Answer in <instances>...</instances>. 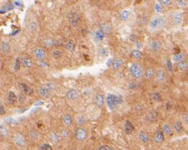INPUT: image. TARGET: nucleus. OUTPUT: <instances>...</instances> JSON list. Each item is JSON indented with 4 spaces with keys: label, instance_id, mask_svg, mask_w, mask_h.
Returning <instances> with one entry per match:
<instances>
[{
    "label": "nucleus",
    "instance_id": "f257e3e1",
    "mask_svg": "<svg viewBox=\"0 0 188 150\" xmlns=\"http://www.w3.org/2000/svg\"><path fill=\"white\" fill-rule=\"evenodd\" d=\"M165 25V20L160 16H155L149 20L148 23V29L150 31H158L161 30Z\"/></svg>",
    "mask_w": 188,
    "mask_h": 150
},
{
    "label": "nucleus",
    "instance_id": "f03ea898",
    "mask_svg": "<svg viewBox=\"0 0 188 150\" xmlns=\"http://www.w3.org/2000/svg\"><path fill=\"white\" fill-rule=\"evenodd\" d=\"M129 71L130 75L135 79H140L144 74V71L143 67L138 62H133L129 65Z\"/></svg>",
    "mask_w": 188,
    "mask_h": 150
},
{
    "label": "nucleus",
    "instance_id": "7ed1b4c3",
    "mask_svg": "<svg viewBox=\"0 0 188 150\" xmlns=\"http://www.w3.org/2000/svg\"><path fill=\"white\" fill-rule=\"evenodd\" d=\"M106 102L108 108L111 111H114V109H116V108L119 106L122 102L121 98L118 97V95L115 94H108L106 98Z\"/></svg>",
    "mask_w": 188,
    "mask_h": 150
},
{
    "label": "nucleus",
    "instance_id": "20e7f679",
    "mask_svg": "<svg viewBox=\"0 0 188 150\" xmlns=\"http://www.w3.org/2000/svg\"><path fill=\"white\" fill-rule=\"evenodd\" d=\"M162 44L158 39H153L149 43V50L153 53H158L161 51Z\"/></svg>",
    "mask_w": 188,
    "mask_h": 150
},
{
    "label": "nucleus",
    "instance_id": "39448f33",
    "mask_svg": "<svg viewBox=\"0 0 188 150\" xmlns=\"http://www.w3.org/2000/svg\"><path fill=\"white\" fill-rule=\"evenodd\" d=\"M155 80L158 83H163L165 81L166 79V72L163 69H158L156 71H155Z\"/></svg>",
    "mask_w": 188,
    "mask_h": 150
},
{
    "label": "nucleus",
    "instance_id": "423d86ee",
    "mask_svg": "<svg viewBox=\"0 0 188 150\" xmlns=\"http://www.w3.org/2000/svg\"><path fill=\"white\" fill-rule=\"evenodd\" d=\"M87 136H88L87 132L84 129L79 128V129L76 130L75 138L78 141H83V140H85L86 139V138H87Z\"/></svg>",
    "mask_w": 188,
    "mask_h": 150
},
{
    "label": "nucleus",
    "instance_id": "0eeeda50",
    "mask_svg": "<svg viewBox=\"0 0 188 150\" xmlns=\"http://www.w3.org/2000/svg\"><path fill=\"white\" fill-rule=\"evenodd\" d=\"M183 20H184V16H183V13L181 11H176L172 15V22L177 26L182 24Z\"/></svg>",
    "mask_w": 188,
    "mask_h": 150
},
{
    "label": "nucleus",
    "instance_id": "6e6552de",
    "mask_svg": "<svg viewBox=\"0 0 188 150\" xmlns=\"http://www.w3.org/2000/svg\"><path fill=\"white\" fill-rule=\"evenodd\" d=\"M172 129L177 134H181L184 131V126H183L182 121L181 120H175L172 124Z\"/></svg>",
    "mask_w": 188,
    "mask_h": 150
},
{
    "label": "nucleus",
    "instance_id": "1a4fd4ad",
    "mask_svg": "<svg viewBox=\"0 0 188 150\" xmlns=\"http://www.w3.org/2000/svg\"><path fill=\"white\" fill-rule=\"evenodd\" d=\"M164 141V134L161 130L157 131L153 138V142L156 144H161Z\"/></svg>",
    "mask_w": 188,
    "mask_h": 150
},
{
    "label": "nucleus",
    "instance_id": "9d476101",
    "mask_svg": "<svg viewBox=\"0 0 188 150\" xmlns=\"http://www.w3.org/2000/svg\"><path fill=\"white\" fill-rule=\"evenodd\" d=\"M162 132L163 133L164 136H171L173 133V129L171 126L170 124H169L168 123H164L162 125L161 128Z\"/></svg>",
    "mask_w": 188,
    "mask_h": 150
},
{
    "label": "nucleus",
    "instance_id": "9b49d317",
    "mask_svg": "<svg viewBox=\"0 0 188 150\" xmlns=\"http://www.w3.org/2000/svg\"><path fill=\"white\" fill-rule=\"evenodd\" d=\"M34 57L39 60H43L46 57V52L42 48H37L33 51Z\"/></svg>",
    "mask_w": 188,
    "mask_h": 150
},
{
    "label": "nucleus",
    "instance_id": "f8f14e48",
    "mask_svg": "<svg viewBox=\"0 0 188 150\" xmlns=\"http://www.w3.org/2000/svg\"><path fill=\"white\" fill-rule=\"evenodd\" d=\"M138 137L139 140L143 143H147L150 140L149 135L144 131H140L138 134Z\"/></svg>",
    "mask_w": 188,
    "mask_h": 150
},
{
    "label": "nucleus",
    "instance_id": "ddd939ff",
    "mask_svg": "<svg viewBox=\"0 0 188 150\" xmlns=\"http://www.w3.org/2000/svg\"><path fill=\"white\" fill-rule=\"evenodd\" d=\"M69 20H70V22L72 25L74 27H76L78 25V23L80 22V16L77 13H72V14H70L69 15Z\"/></svg>",
    "mask_w": 188,
    "mask_h": 150
},
{
    "label": "nucleus",
    "instance_id": "4468645a",
    "mask_svg": "<svg viewBox=\"0 0 188 150\" xmlns=\"http://www.w3.org/2000/svg\"><path fill=\"white\" fill-rule=\"evenodd\" d=\"M14 143H16V145H17L18 147H24L25 145V139L21 134H17L15 136L14 138Z\"/></svg>",
    "mask_w": 188,
    "mask_h": 150
},
{
    "label": "nucleus",
    "instance_id": "2eb2a0df",
    "mask_svg": "<svg viewBox=\"0 0 188 150\" xmlns=\"http://www.w3.org/2000/svg\"><path fill=\"white\" fill-rule=\"evenodd\" d=\"M105 34L101 29H98L95 32V39L97 42H101L104 39Z\"/></svg>",
    "mask_w": 188,
    "mask_h": 150
},
{
    "label": "nucleus",
    "instance_id": "dca6fc26",
    "mask_svg": "<svg viewBox=\"0 0 188 150\" xmlns=\"http://www.w3.org/2000/svg\"><path fill=\"white\" fill-rule=\"evenodd\" d=\"M185 59H186L185 54L183 53V52H178V53H176V54L173 55L172 61L176 62V63H178V62H181L182 60H185Z\"/></svg>",
    "mask_w": 188,
    "mask_h": 150
},
{
    "label": "nucleus",
    "instance_id": "f3484780",
    "mask_svg": "<svg viewBox=\"0 0 188 150\" xmlns=\"http://www.w3.org/2000/svg\"><path fill=\"white\" fill-rule=\"evenodd\" d=\"M155 74V70H154L153 68H149V69H146V71L144 72V78H145V79H146V80H150V79H152L154 77Z\"/></svg>",
    "mask_w": 188,
    "mask_h": 150
},
{
    "label": "nucleus",
    "instance_id": "a211bd4d",
    "mask_svg": "<svg viewBox=\"0 0 188 150\" xmlns=\"http://www.w3.org/2000/svg\"><path fill=\"white\" fill-rule=\"evenodd\" d=\"M38 92H39L40 95L44 98H48L50 97V90L46 86L40 87Z\"/></svg>",
    "mask_w": 188,
    "mask_h": 150
},
{
    "label": "nucleus",
    "instance_id": "6ab92c4d",
    "mask_svg": "<svg viewBox=\"0 0 188 150\" xmlns=\"http://www.w3.org/2000/svg\"><path fill=\"white\" fill-rule=\"evenodd\" d=\"M80 96L79 92L77 90H71L69 91L66 94V97L70 100H74L77 98H78Z\"/></svg>",
    "mask_w": 188,
    "mask_h": 150
},
{
    "label": "nucleus",
    "instance_id": "aec40b11",
    "mask_svg": "<svg viewBox=\"0 0 188 150\" xmlns=\"http://www.w3.org/2000/svg\"><path fill=\"white\" fill-rule=\"evenodd\" d=\"M95 102L96 105L98 106L99 107H102L104 105V102H105V99H104V96L102 94H96L95 97Z\"/></svg>",
    "mask_w": 188,
    "mask_h": 150
},
{
    "label": "nucleus",
    "instance_id": "412c9836",
    "mask_svg": "<svg viewBox=\"0 0 188 150\" xmlns=\"http://www.w3.org/2000/svg\"><path fill=\"white\" fill-rule=\"evenodd\" d=\"M19 86H20V89L22 92H24L25 94H33V89H32L31 87L28 86V85H26L25 83H20L19 84Z\"/></svg>",
    "mask_w": 188,
    "mask_h": 150
},
{
    "label": "nucleus",
    "instance_id": "4be33fe9",
    "mask_svg": "<svg viewBox=\"0 0 188 150\" xmlns=\"http://www.w3.org/2000/svg\"><path fill=\"white\" fill-rule=\"evenodd\" d=\"M131 16V12H130L129 10L127 9H124L121 13V15H120V17H121V20L123 22H126L127 20H129V17Z\"/></svg>",
    "mask_w": 188,
    "mask_h": 150
},
{
    "label": "nucleus",
    "instance_id": "5701e85b",
    "mask_svg": "<svg viewBox=\"0 0 188 150\" xmlns=\"http://www.w3.org/2000/svg\"><path fill=\"white\" fill-rule=\"evenodd\" d=\"M17 100V97H16V94L13 92H9L7 94V102L9 104L14 105Z\"/></svg>",
    "mask_w": 188,
    "mask_h": 150
},
{
    "label": "nucleus",
    "instance_id": "b1692460",
    "mask_svg": "<svg viewBox=\"0 0 188 150\" xmlns=\"http://www.w3.org/2000/svg\"><path fill=\"white\" fill-rule=\"evenodd\" d=\"M21 64L23 65V67L26 68V69L31 68L32 65H33L32 61L30 59L28 58V57H24V58H22V60H21Z\"/></svg>",
    "mask_w": 188,
    "mask_h": 150
},
{
    "label": "nucleus",
    "instance_id": "393cba45",
    "mask_svg": "<svg viewBox=\"0 0 188 150\" xmlns=\"http://www.w3.org/2000/svg\"><path fill=\"white\" fill-rule=\"evenodd\" d=\"M65 49L67 50V51L69 52H73L75 48V43L73 40H69L65 43Z\"/></svg>",
    "mask_w": 188,
    "mask_h": 150
},
{
    "label": "nucleus",
    "instance_id": "a878e982",
    "mask_svg": "<svg viewBox=\"0 0 188 150\" xmlns=\"http://www.w3.org/2000/svg\"><path fill=\"white\" fill-rule=\"evenodd\" d=\"M177 64V67L178 69H179L180 71H186L187 69H188V63L187 62V60H182V61H181V62H178Z\"/></svg>",
    "mask_w": 188,
    "mask_h": 150
},
{
    "label": "nucleus",
    "instance_id": "bb28decb",
    "mask_svg": "<svg viewBox=\"0 0 188 150\" xmlns=\"http://www.w3.org/2000/svg\"><path fill=\"white\" fill-rule=\"evenodd\" d=\"M100 29H102V31L104 32L105 34H110V32L112 31V27H111V25H109V24H106V23H102L100 25Z\"/></svg>",
    "mask_w": 188,
    "mask_h": 150
},
{
    "label": "nucleus",
    "instance_id": "cd10ccee",
    "mask_svg": "<svg viewBox=\"0 0 188 150\" xmlns=\"http://www.w3.org/2000/svg\"><path fill=\"white\" fill-rule=\"evenodd\" d=\"M123 65V60H120V59H116L112 63V67L114 69H118L121 67Z\"/></svg>",
    "mask_w": 188,
    "mask_h": 150
},
{
    "label": "nucleus",
    "instance_id": "c85d7f7f",
    "mask_svg": "<svg viewBox=\"0 0 188 150\" xmlns=\"http://www.w3.org/2000/svg\"><path fill=\"white\" fill-rule=\"evenodd\" d=\"M132 57H133L135 60H140V59L142 58L143 57V54L141 53V51H140L139 50H133L132 51Z\"/></svg>",
    "mask_w": 188,
    "mask_h": 150
},
{
    "label": "nucleus",
    "instance_id": "c756f323",
    "mask_svg": "<svg viewBox=\"0 0 188 150\" xmlns=\"http://www.w3.org/2000/svg\"><path fill=\"white\" fill-rule=\"evenodd\" d=\"M62 56H63V52L60 50L55 49L52 51V57L55 60H59V59L61 58Z\"/></svg>",
    "mask_w": 188,
    "mask_h": 150
},
{
    "label": "nucleus",
    "instance_id": "7c9ffc66",
    "mask_svg": "<svg viewBox=\"0 0 188 150\" xmlns=\"http://www.w3.org/2000/svg\"><path fill=\"white\" fill-rule=\"evenodd\" d=\"M1 49L5 53L8 52L9 50H10V45H9V43H7V42H2V45H1Z\"/></svg>",
    "mask_w": 188,
    "mask_h": 150
},
{
    "label": "nucleus",
    "instance_id": "2f4dec72",
    "mask_svg": "<svg viewBox=\"0 0 188 150\" xmlns=\"http://www.w3.org/2000/svg\"><path fill=\"white\" fill-rule=\"evenodd\" d=\"M154 10L157 14H161L163 11V8H162V5L161 4V2H155V5H154Z\"/></svg>",
    "mask_w": 188,
    "mask_h": 150
},
{
    "label": "nucleus",
    "instance_id": "473e14b6",
    "mask_svg": "<svg viewBox=\"0 0 188 150\" xmlns=\"http://www.w3.org/2000/svg\"><path fill=\"white\" fill-rule=\"evenodd\" d=\"M72 121H73V120H72V117L70 116V115H65V116L64 117L63 122L64 124H65V125L67 126L72 125Z\"/></svg>",
    "mask_w": 188,
    "mask_h": 150
},
{
    "label": "nucleus",
    "instance_id": "72a5a7b5",
    "mask_svg": "<svg viewBox=\"0 0 188 150\" xmlns=\"http://www.w3.org/2000/svg\"><path fill=\"white\" fill-rule=\"evenodd\" d=\"M182 124L183 126H184V129H187L188 131V114H185L183 116Z\"/></svg>",
    "mask_w": 188,
    "mask_h": 150
},
{
    "label": "nucleus",
    "instance_id": "f704fd0d",
    "mask_svg": "<svg viewBox=\"0 0 188 150\" xmlns=\"http://www.w3.org/2000/svg\"><path fill=\"white\" fill-rule=\"evenodd\" d=\"M20 65H21V60H20V58L16 59V61H15V63H14V71H17L20 70Z\"/></svg>",
    "mask_w": 188,
    "mask_h": 150
},
{
    "label": "nucleus",
    "instance_id": "c9c22d12",
    "mask_svg": "<svg viewBox=\"0 0 188 150\" xmlns=\"http://www.w3.org/2000/svg\"><path fill=\"white\" fill-rule=\"evenodd\" d=\"M51 139L54 142H58L59 140H60V137H59V135L57 134L56 132H52L51 134Z\"/></svg>",
    "mask_w": 188,
    "mask_h": 150
},
{
    "label": "nucleus",
    "instance_id": "e433bc0d",
    "mask_svg": "<svg viewBox=\"0 0 188 150\" xmlns=\"http://www.w3.org/2000/svg\"><path fill=\"white\" fill-rule=\"evenodd\" d=\"M108 54H109V51H108V49L106 48H102L100 50V56H102V57H106Z\"/></svg>",
    "mask_w": 188,
    "mask_h": 150
},
{
    "label": "nucleus",
    "instance_id": "4c0bfd02",
    "mask_svg": "<svg viewBox=\"0 0 188 150\" xmlns=\"http://www.w3.org/2000/svg\"><path fill=\"white\" fill-rule=\"evenodd\" d=\"M160 2L164 7H169L172 4V0H160Z\"/></svg>",
    "mask_w": 188,
    "mask_h": 150
},
{
    "label": "nucleus",
    "instance_id": "58836bf2",
    "mask_svg": "<svg viewBox=\"0 0 188 150\" xmlns=\"http://www.w3.org/2000/svg\"><path fill=\"white\" fill-rule=\"evenodd\" d=\"M40 149L41 150H52V147L48 143H43L41 145V147H40Z\"/></svg>",
    "mask_w": 188,
    "mask_h": 150
},
{
    "label": "nucleus",
    "instance_id": "ea45409f",
    "mask_svg": "<svg viewBox=\"0 0 188 150\" xmlns=\"http://www.w3.org/2000/svg\"><path fill=\"white\" fill-rule=\"evenodd\" d=\"M25 100H26V97H25V96L23 94H19V96H18V101H19L20 104H22L23 102L25 101Z\"/></svg>",
    "mask_w": 188,
    "mask_h": 150
},
{
    "label": "nucleus",
    "instance_id": "a19ab883",
    "mask_svg": "<svg viewBox=\"0 0 188 150\" xmlns=\"http://www.w3.org/2000/svg\"><path fill=\"white\" fill-rule=\"evenodd\" d=\"M85 122H86V118H85L83 116H81V117H80L79 118H78L77 123H78V124L79 126H83V124H85Z\"/></svg>",
    "mask_w": 188,
    "mask_h": 150
},
{
    "label": "nucleus",
    "instance_id": "79ce46f5",
    "mask_svg": "<svg viewBox=\"0 0 188 150\" xmlns=\"http://www.w3.org/2000/svg\"><path fill=\"white\" fill-rule=\"evenodd\" d=\"M60 135H61V137L63 138H66L68 137V135H69V132H68L67 129H63L60 132Z\"/></svg>",
    "mask_w": 188,
    "mask_h": 150
},
{
    "label": "nucleus",
    "instance_id": "37998d69",
    "mask_svg": "<svg viewBox=\"0 0 188 150\" xmlns=\"http://www.w3.org/2000/svg\"><path fill=\"white\" fill-rule=\"evenodd\" d=\"M0 132H1V133H2L3 135H7V132H8L7 130V129H6V128L2 125L0 126Z\"/></svg>",
    "mask_w": 188,
    "mask_h": 150
},
{
    "label": "nucleus",
    "instance_id": "c03bdc74",
    "mask_svg": "<svg viewBox=\"0 0 188 150\" xmlns=\"http://www.w3.org/2000/svg\"><path fill=\"white\" fill-rule=\"evenodd\" d=\"M98 149H101V150H112L113 148H112V147H109V145H103V146H100V147H99Z\"/></svg>",
    "mask_w": 188,
    "mask_h": 150
},
{
    "label": "nucleus",
    "instance_id": "a18cd8bd",
    "mask_svg": "<svg viewBox=\"0 0 188 150\" xmlns=\"http://www.w3.org/2000/svg\"><path fill=\"white\" fill-rule=\"evenodd\" d=\"M53 45H54V41L51 39H48L45 41V45L47 46V47H51Z\"/></svg>",
    "mask_w": 188,
    "mask_h": 150
},
{
    "label": "nucleus",
    "instance_id": "49530a36",
    "mask_svg": "<svg viewBox=\"0 0 188 150\" xmlns=\"http://www.w3.org/2000/svg\"><path fill=\"white\" fill-rule=\"evenodd\" d=\"M6 113L5 109V107H4L2 103H0V115H5Z\"/></svg>",
    "mask_w": 188,
    "mask_h": 150
},
{
    "label": "nucleus",
    "instance_id": "de8ad7c7",
    "mask_svg": "<svg viewBox=\"0 0 188 150\" xmlns=\"http://www.w3.org/2000/svg\"><path fill=\"white\" fill-rule=\"evenodd\" d=\"M29 134H30V137L31 138V139L33 140L37 139V137H38V134H37V133L36 132H31L29 133Z\"/></svg>",
    "mask_w": 188,
    "mask_h": 150
},
{
    "label": "nucleus",
    "instance_id": "09e8293b",
    "mask_svg": "<svg viewBox=\"0 0 188 150\" xmlns=\"http://www.w3.org/2000/svg\"><path fill=\"white\" fill-rule=\"evenodd\" d=\"M6 123H7V124H10V125H11V124L13 125V124H16V121L13 118H7L6 119Z\"/></svg>",
    "mask_w": 188,
    "mask_h": 150
},
{
    "label": "nucleus",
    "instance_id": "8fccbe9b",
    "mask_svg": "<svg viewBox=\"0 0 188 150\" xmlns=\"http://www.w3.org/2000/svg\"><path fill=\"white\" fill-rule=\"evenodd\" d=\"M46 87H47V88H48L50 91L53 90V89H54V88H55V86L51 83H47V84H46Z\"/></svg>",
    "mask_w": 188,
    "mask_h": 150
},
{
    "label": "nucleus",
    "instance_id": "3c124183",
    "mask_svg": "<svg viewBox=\"0 0 188 150\" xmlns=\"http://www.w3.org/2000/svg\"><path fill=\"white\" fill-rule=\"evenodd\" d=\"M177 4L180 7H185L186 6V3L183 0H177Z\"/></svg>",
    "mask_w": 188,
    "mask_h": 150
},
{
    "label": "nucleus",
    "instance_id": "603ef678",
    "mask_svg": "<svg viewBox=\"0 0 188 150\" xmlns=\"http://www.w3.org/2000/svg\"><path fill=\"white\" fill-rule=\"evenodd\" d=\"M44 104V102L42 100H39V101H37V102H35V104H34V106H41V105H43Z\"/></svg>",
    "mask_w": 188,
    "mask_h": 150
},
{
    "label": "nucleus",
    "instance_id": "864d4df0",
    "mask_svg": "<svg viewBox=\"0 0 188 150\" xmlns=\"http://www.w3.org/2000/svg\"><path fill=\"white\" fill-rule=\"evenodd\" d=\"M187 63H188V56L187 57Z\"/></svg>",
    "mask_w": 188,
    "mask_h": 150
}]
</instances>
